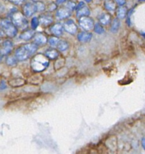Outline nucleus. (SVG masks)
<instances>
[{"instance_id": "a878e982", "label": "nucleus", "mask_w": 145, "mask_h": 154, "mask_svg": "<svg viewBox=\"0 0 145 154\" xmlns=\"http://www.w3.org/2000/svg\"><path fill=\"white\" fill-rule=\"evenodd\" d=\"M60 41V39L59 38L58 36L53 35L51 36L50 38H48V43L51 45V47H53V48H55V47L57 48Z\"/></svg>"}, {"instance_id": "e433bc0d", "label": "nucleus", "mask_w": 145, "mask_h": 154, "mask_svg": "<svg viewBox=\"0 0 145 154\" xmlns=\"http://www.w3.org/2000/svg\"><path fill=\"white\" fill-rule=\"evenodd\" d=\"M84 1H85L86 2H90L93 1V0H84Z\"/></svg>"}, {"instance_id": "7c9ffc66", "label": "nucleus", "mask_w": 145, "mask_h": 154, "mask_svg": "<svg viewBox=\"0 0 145 154\" xmlns=\"http://www.w3.org/2000/svg\"><path fill=\"white\" fill-rule=\"evenodd\" d=\"M68 8H69L70 10L72 11H74L76 9V7H77V4H75V2H74L72 1H69L68 2V3L66 4V5Z\"/></svg>"}, {"instance_id": "2f4dec72", "label": "nucleus", "mask_w": 145, "mask_h": 154, "mask_svg": "<svg viewBox=\"0 0 145 154\" xmlns=\"http://www.w3.org/2000/svg\"><path fill=\"white\" fill-rule=\"evenodd\" d=\"M8 2H10L11 3L14 5H20L22 4L24 2V0H8Z\"/></svg>"}, {"instance_id": "4c0bfd02", "label": "nucleus", "mask_w": 145, "mask_h": 154, "mask_svg": "<svg viewBox=\"0 0 145 154\" xmlns=\"http://www.w3.org/2000/svg\"><path fill=\"white\" fill-rule=\"evenodd\" d=\"M140 2H145V0H139Z\"/></svg>"}, {"instance_id": "6ab92c4d", "label": "nucleus", "mask_w": 145, "mask_h": 154, "mask_svg": "<svg viewBox=\"0 0 145 154\" xmlns=\"http://www.w3.org/2000/svg\"><path fill=\"white\" fill-rule=\"evenodd\" d=\"M98 20L103 26H108L111 23V15L108 13H103L98 17Z\"/></svg>"}, {"instance_id": "b1692460", "label": "nucleus", "mask_w": 145, "mask_h": 154, "mask_svg": "<svg viewBox=\"0 0 145 154\" xmlns=\"http://www.w3.org/2000/svg\"><path fill=\"white\" fill-rule=\"evenodd\" d=\"M65 64H66V60L64 57H58L54 62V68L56 71H60L64 67Z\"/></svg>"}, {"instance_id": "dca6fc26", "label": "nucleus", "mask_w": 145, "mask_h": 154, "mask_svg": "<svg viewBox=\"0 0 145 154\" xmlns=\"http://www.w3.org/2000/svg\"><path fill=\"white\" fill-rule=\"evenodd\" d=\"M77 38H78V40L80 42H82V43H88L93 38V34L91 32H90L89 31L84 30V31L78 32V34L77 35Z\"/></svg>"}, {"instance_id": "f3484780", "label": "nucleus", "mask_w": 145, "mask_h": 154, "mask_svg": "<svg viewBox=\"0 0 145 154\" xmlns=\"http://www.w3.org/2000/svg\"><path fill=\"white\" fill-rule=\"evenodd\" d=\"M35 34V29H26L20 33V35H19V38L21 39V40L28 42V41L33 38Z\"/></svg>"}, {"instance_id": "f8f14e48", "label": "nucleus", "mask_w": 145, "mask_h": 154, "mask_svg": "<svg viewBox=\"0 0 145 154\" xmlns=\"http://www.w3.org/2000/svg\"><path fill=\"white\" fill-rule=\"evenodd\" d=\"M64 30L63 24L61 23H53L52 25L50 26V31L52 33L53 35L60 37L63 34Z\"/></svg>"}, {"instance_id": "20e7f679", "label": "nucleus", "mask_w": 145, "mask_h": 154, "mask_svg": "<svg viewBox=\"0 0 145 154\" xmlns=\"http://www.w3.org/2000/svg\"><path fill=\"white\" fill-rule=\"evenodd\" d=\"M1 33L5 34L7 37L14 38L18 32V28L12 23L11 20L7 19V18H2L1 22Z\"/></svg>"}, {"instance_id": "f03ea898", "label": "nucleus", "mask_w": 145, "mask_h": 154, "mask_svg": "<svg viewBox=\"0 0 145 154\" xmlns=\"http://www.w3.org/2000/svg\"><path fill=\"white\" fill-rule=\"evenodd\" d=\"M50 65V60L45 54H37L33 56L30 61L31 69L35 73H41L46 70Z\"/></svg>"}, {"instance_id": "412c9836", "label": "nucleus", "mask_w": 145, "mask_h": 154, "mask_svg": "<svg viewBox=\"0 0 145 154\" xmlns=\"http://www.w3.org/2000/svg\"><path fill=\"white\" fill-rule=\"evenodd\" d=\"M19 60H17L15 55H12V54H9L8 56H7L5 59V63L7 64V66H10V67H14V66H16L17 65Z\"/></svg>"}, {"instance_id": "aec40b11", "label": "nucleus", "mask_w": 145, "mask_h": 154, "mask_svg": "<svg viewBox=\"0 0 145 154\" xmlns=\"http://www.w3.org/2000/svg\"><path fill=\"white\" fill-rule=\"evenodd\" d=\"M128 14V9L125 5H120L117 8L116 10V15L117 17L120 20L124 19Z\"/></svg>"}, {"instance_id": "6e6552de", "label": "nucleus", "mask_w": 145, "mask_h": 154, "mask_svg": "<svg viewBox=\"0 0 145 154\" xmlns=\"http://www.w3.org/2000/svg\"><path fill=\"white\" fill-rule=\"evenodd\" d=\"M22 12L25 14L26 17L32 16L34 14L38 12L37 8H36L35 3L32 2H26L23 5L22 7Z\"/></svg>"}, {"instance_id": "473e14b6", "label": "nucleus", "mask_w": 145, "mask_h": 154, "mask_svg": "<svg viewBox=\"0 0 145 154\" xmlns=\"http://www.w3.org/2000/svg\"><path fill=\"white\" fill-rule=\"evenodd\" d=\"M115 2L117 3V5H118L119 6L120 5H125V4L126 3V0H114Z\"/></svg>"}, {"instance_id": "f704fd0d", "label": "nucleus", "mask_w": 145, "mask_h": 154, "mask_svg": "<svg viewBox=\"0 0 145 154\" xmlns=\"http://www.w3.org/2000/svg\"><path fill=\"white\" fill-rule=\"evenodd\" d=\"M66 1H67V0H57V1H56V3H57V5H62L64 2H66Z\"/></svg>"}, {"instance_id": "423d86ee", "label": "nucleus", "mask_w": 145, "mask_h": 154, "mask_svg": "<svg viewBox=\"0 0 145 154\" xmlns=\"http://www.w3.org/2000/svg\"><path fill=\"white\" fill-rule=\"evenodd\" d=\"M14 49V44L9 39H5L1 44V58L7 57Z\"/></svg>"}, {"instance_id": "72a5a7b5", "label": "nucleus", "mask_w": 145, "mask_h": 154, "mask_svg": "<svg viewBox=\"0 0 145 154\" xmlns=\"http://www.w3.org/2000/svg\"><path fill=\"white\" fill-rule=\"evenodd\" d=\"M7 88V85L5 84V82L2 80L1 81V90H4Z\"/></svg>"}, {"instance_id": "5701e85b", "label": "nucleus", "mask_w": 145, "mask_h": 154, "mask_svg": "<svg viewBox=\"0 0 145 154\" xmlns=\"http://www.w3.org/2000/svg\"><path fill=\"white\" fill-rule=\"evenodd\" d=\"M120 19L117 17L114 18L111 23V26H110V31L112 33L115 34L118 32L119 29H120Z\"/></svg>"}, {"instance_id": "f257e3e1", "label": "nucleus", "mask_w": 145, "mask_h": 154, "mask_svg": "<svg viewBox=\"0 0 145 154\" xmlns=\"http://www.w3.org/2000/svg\"><path fill=\"white\" fill-rule=\"evenodd\" d=\"M39 47L37 44L33 42L24 44L15 50L14 55L19 61H25L34 56L39 49Z\"/></svg>"}, {"instance_id": "9d476101", "label": "nucleus", "mask_w": 145, "mask_h": 154, "mask_svg": "<svg viewBox=\"0 0 145 154\" xmlns=\"http://www.w3.org/2000/svg\"><path fill=\"white\" fill-rule=\"evenodd\" d=\"M72 11L70 10L67 6H64L57 9L56 16L60 20H67L72 15Z\"/></svg>"}, {"instance_id": "0eeeda50", "label": "nucleus", "mask_w": 145, "mask_h": 154, "mask_svg": "<svg viewBox=\"0 0 145 154\" xmlns=\"http://www.w3.org/2000/svg\"><path fill=\"white\" fill-rule=\"evenodd\" d=\"M76 16L77 17L80 18L81 17L89 16L90 14V10L87 5H86L84 2H80L77 4L76 7Z\"/></svg>"}, {"instance_id": "a211bd4d", "label": "nucleus", "mask_w": 145, "mask_h": 154, "mask_svg": "<svg viewBox=\"0 0 145 154\" xmlns=\"http://www.w3.org/2000/svg\"><path fill=\"white\" fill-rule=\"evenodd\" d=\"M45 54L50 60H56L60 57V53H59L58 50L53 48H50L47 49L45 51Z\"/></svg>"}, {"instance_id": "39448f33", "label": "nucleus", "mask_w": 145, "mask_h": 154, "mask_svg": "<svg viewBox=\"0 0 145 154\" xmlns=\"http://www.w3.org/2000/svg\"><path fill=\"white\" fill-rule=\"evenodd\" d=\"M78 25L83 30L90 31L94 28L95 23L93 18L89 16H84L78 19Z\"/></svg>"}, {"instance_id": "ddd939ff", "label": "nucleus", "mask_w": 145, "mask_h": 154, "mask_svg": "<svg viewBox=\"0 0 145 154\" xmlns=\"http://www.w3.org/2000/svg\"><path fill=\"white\" fill-rule=\"evenodd\" d=\"M44 80H45V78H44L43 75L36 72L35 74L29 77L28 79H27V82L29 83L31 85L37 86L42 84L44 82Z\"/></svg>"}, {"instance_id": "c756f323", "label": "nucleus", "mask_w": 145, "mask_h": 154, "mask_svg": "<svg viewBox=\"0 0 145 154\" xmlns=\"http://www.w3.org/2000/svg\"><path fill=\"white\" fill-rule=\"evenodd\" d=\"M57 9V3H50L49 5H48V7H47V10L49 12H52V11H56Z\"/></svg>"}, {"instance_id": "bb28decb", "label": "nucleus", "mask_w": 145, "mask_h": 154, "mask_svg": "<svg viewBox=\"0 0 145 154\" xmlns=\"http://www.w3.org/2000/svg\"><path fill=\"white\" fill-rule=\"evenodd\" d=\"M93 31L96 33H97V34L102 35L103 33H105V28H104V26L99 22L95 24L94 28H93Z\"/></svg>"}, {"instance_id": "cd10ccee", "label": "nucleus", "mask_w": 145, "mask_h": 154, "mask_svg": "<svg viewBox=\"0 0 145 154\" xmlns=\"http://www.w3.org/2000/svg\"><path fill=\"white\" fill-rule=\"evenodd\" d=\"M35 5H36V8H37L38 12H43V11H45V9L47 8L46 6H45V5L42 2L37 1V2H35Z\"/></svg>"}, {"instance_id": "58836bf2", "label": "nucleus", "mask_w": 145, "mask_h": 154, "mask_svg": "<svg viewBox=\"0 0 145 154\" xmlns=\"http://www.w3.org/2000/svg\"><path fill=\"white\" fill-rule=\"evenodd\" d=\"M105 1H107V0H105Z\"/></svg>"}, {"instance_id": "1a4fd4ad", "label": "nucleus", "mask_w": 145, "mask_h": 154, "mask_svg": "<svg viewBox=\"0 0 145 154\" xmlns=\"http://www.w3.org/2000/svg\"><path fill=\"white\" fill-rule=\"evenodd\" d=\"M63 27H64V29L66 32L69 33L72 35H74L78 32V26L71 19H67L63 23Z\"/></svg>"}, {"instance_id": "393cba45", "label": "nucleus", "mask_w": 145, "mask_h": 154, "mask_svg": "<svg viewBox=\"0 0 145 154\" xmlns=\"http://www.w3.org/2000/svg\"><path fill=\"white\" fill-rule=\"evenodd\" d=\"M69 42L66 40H60V42H59L58 45H57V50L60 52H63V51H66V50H68L69 48Z\"/></svg>"}, {"instance_id": "4be33fe9", "label": "nucleus", "mask_w": 145, "mask_h": 154, "mask_svg": "<svg viewBox=\"0 0 145 154\" xmlns=\"http://www.w3.org/2000/svg\"><path fill=\"white\" fill-rule=\"evenodd\" d=\"M104 7L109 12H114V11L117 10V3L115 2V1H113V0H107V1H105Z\"/></svg>"}, {"instance_id": "7ed1b4c3", "label": "nucleus", "mask_w": 145, "mask_h": 154, "mask_svg": "<svg viewBox=\"0 0 145 154\" xmlns=\"http://www.w3.org/2000/svg\"><path fill=\"white\" fill-rule=\"evenodd\" d=\"M9 17L14 24L21 29H26L28 27V20L23 12L17 8H13L9 13Z\"/></svg>"}, {"instance_id": "2eb2a0df", "label": "nucleus", "mask_w": 145, "mask_h": 154, "mask_svg": "<svg viewBox=\"0 0 145 154\" xmlns=\"http://www.w3.org/2000/svg\"><path fill=\"white\" fill-rule=\"evenodd\" d=\"M26 82V81L24 78L19 77V78H13L9 79L8 81V84L13 88H18V87L25 85Z\"/></svg>"}, {"instance_id": "ea45409f", "label": "nucleus", "mask_w": 145, "mask_h": 154, "mask_svg": "<svg viewBox=\"0 0 145 154\" xmlns=\"http://www.w3.org/2000/svg\"><path fill=\"white\" fill-rule=\"evenodd\" d=\"M32 1H34V0H32Z\"/></svg>"}, {"instance_id": "c85d7f7f", "label": "nucleus", "mask_w": 145, "mask_h": 154, "mask_svg": "<svg viewBox=\"0 0 145 154\" xmlns=\"http://www.w3.org/2000/svg\"><path fill=\"white\" fill-rule=\"evenodd\" d=\"M39 24H40V22H39V17H33L32 19L31 20L32 29H36L37 27L39 26Z\"/></svg>"}, {"instance_id": "9b49d317", "label": "nucleus", "mask_w": 145, "mask_h": 154, "mask_svg": "<svg viewBox=\"0 0 145 154\" xmlns=\"http://www.w3.org/2000/svg\"><path fill=\"white\" fill-rule=\"evenodd\" d=\"M39 22L42 26H50L54 23V17L50 14H42L39 17Z\"/></svg>"}, {"instance_id": "c9c22d12", "label": "nucleus", "mask_w": 145, "mask_h": 154, "mask_svg": "<svg viewBox=\"0 0 145 154\" xmlns=\"http://www.w3.org/2000/svg\"><path fill=\"white\" fill-rule=\"evenodd\" d=\"M141 145H142V147L145 150V137L141 139Z\"/></svg>"}, {"instance_id": "4468645a", "label": "nucleus", "mask_w": 145, "mask_h": 154, "mask_svg": "<svg viewBox=\"0 0 145 154\" xmlns=\"http://www.w3.org/2000/svg\"><path fill=\"white\" fill-rule=\"evenodd\" d=\"M33 42L37 44L39 46H43L48 42V38L42 32H35L32 38Z\"/></svg>"}]
</instances>
